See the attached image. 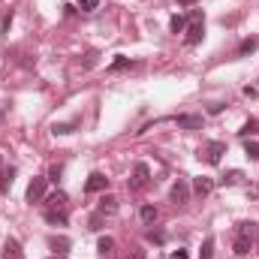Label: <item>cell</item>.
I'll use <instances>...</instances> for the list:
<instances>
[{
    "mask_svg": "<svg viewBox=\"0 0 259 259\" xmlns=\"http://www.w3.org/2000/svg\"><path fill=\"white\" fill-rule=\"evenodd\" d=\"M256 238H259V226L256 223H247V220L238 223V226H235V244H232L235 256H247Z\"/></svg>",
    "mask_w": 259,
    "mask_h": 259,
    "instance_id": "6da1fadb",
    "label": "cell"
},
{
    "mask_svg": "<svg viewBox=\"0 0 259 259\" xmlns=\"http://www.w3.org/2000/svg\"><path fill=\"white\" fill-rule=\"evenodd\" d=\"M202 36H205V18H202L199 9H193V12H190V24H187V36H184V42H187V46H199Z\"/></svg>",
    "mask_w": 259,
    "mask_h": 259,
    "instance_id": "7a4b0ae2",
    "label": "cell"
},
{
    "mask_svg": "<svg viewBox=\"0 0 259 259\" xmlns=\"http://www.w3.org/2000/svg\"><path fill=\"white\" fill-rule=\"evenodd\" d=\"M202 154H205V163L217 166V163L223 160V154H226V142H208L205 151H199V157H202Z\"/></svg>",
    "mask_w": 259,
    "mask_h": 259,
    "instance_id": "3957f363",
    "label": "cell"
},
{
    "mask_svg": "<svg viewBox=\"0 0 259 259\" xmlns=\"http://www.w3.org/2000/svg\"><path fill=\"white\" fill-rule=\"evenodd\" d=\"M148 178H151L148 163H136V166H133V178H130V190H142V187L148 184Z\"/></svg>",
    "mask_w": 259,
    "mask_h": 259,
    "instance_id": "277c9868",
    "label": "cell"
},
{
    "mask_svg": "<svg viewBox=\"0 0 259 259\" xmlns=\"http://www.w3.org/2000/svg\"><path fill=\"white\" fill-rule=\"evenodd\" d=\"M169 199H172V205H187V202H190V187H187V181H175L172 190H169Z\"/></svg>",
    "mask_w": 259,
    "mask_h": 259,
    "instance_id": "5b68a950",
    "label": "cell"
},
{
    "mask_svg": "<svg viewBox=\"0 0 259 259\" xmlns=\"http://www.w3.org/2000/svg\"><path fill=\"white\" fill-rule=\"evenodd\" d=\"M106 187H109V178H106L103 172H94V175L88 178V184H84V190H88V193H103Z\"/></svg>",
    "mask_w": 259,
    "mask_h": 259,
    "instance_id": "8992f818",
    "label": "cell"
},
{
    "mask_svg": "<svg viewBox=\"0 0 259 259\" xmlns=\"http://www.w3.org/2000/svg\"><path fill=\"white\" fill-rule=\"evenodd\" d=\"M46 196V178H33L30 184H27V202L33 205V202H39Z\"/></svg>",
    "mask_w": 259,
    "mask_h": 259,
    "instance_id": "52a82bcc",
    "label": "cell"
},
{
    "mask_svg": "<svg viewBox=\"0 0 259 259\" xmlns=\"http://www.w3.org/2000/svg\"><path fill=\"white\" fill-rule=\"evenodd\" d=\"M49 247H52V253H58V256H66L72 244H69V238H66V235H52V238H49Z\"/></svg>",
    "mask_w": 259,
    "mask_h": 259,
    "instance_id": "ba28073f",
    "label": "cell"
},
{
    "mask_svg": "<svg viewBox=\"0 0 259 259\" xmlns=\"http://www.w3.org/2000/svg\"><path fill=\"white\" fill-rule=\"evenodd\" d=\"M175 124L178 130H202V115H178Z\"/></svg>",
    "mask_w": 259,
    "mask_h": 259,
    "instance_id": "9c48e42d",
    "label": "cell"
},
{
    "mask_svg": "<svg viewBox=\"0 0 259 259\" xmlns=\"http://www.w3.org/2000/svg\"><path fill=\"white\" fill-rule=\"evenodd\" d=\"M0 259H24V250H21V244L15 241V238H9L6 244H3V253Z\"/></svg>",
    "mask_w": 259,
    "mask_h": 259,
    "instance_id": "30bf717a",
    "label": "cell"
},
{
    "mask_svg": "<svg viewBox=\"0 0 259 259\" xmlns=\"http://www.w3.org/2000/svg\"><path fill=\"white\" fill-rule=\"evenodd\" d=\"M211 190H214V181H211V178L199 175V178L193 181V193H196V196H208Z\"/></svg>",
    "mask_w": 259,
    "mask_h": 259,
    "instance_id": "8fae6325",
    "label": "cell"
},
{
    "mask_svg": "<svg viewBox=\"0 0 259 259\" xmlns=\"http://www.w3.org/2000/svg\"><path fill=\"white\" fill-rule=\"evenodd\" d=\"M66 202H69V199H66L64 190H58V193H52L49 199H46V205H49L52 211H64V208H66Z\"/></svg>",
    "mask_w": 259,
    "mask_h": 259,
    "instance_id": "7c38bea8",
    "label": "cell"
},
{
    "mask_svg": "<svg viewBox=\"0 0 259 259\" xmlns=\"http://www.w3.org/2000/svg\"><path fill=\"white\" fill-rule=\"evenodd\" d=\"M97 211H100L103 217L115 214V211H118V199H115V196H103V199H100V208H97Z\"/></svg>",
    "mask_w": 259,
    "mask_h": 259,
    "instance_id": "4fadbf2b",
    "label": "cell"
},
{
    "mask_svg": "<svg viewBox=\"0 0 259 259\" xmlns=\"http://www.w3.org/2000/svg\"><path fill=\"white\" fill-rule=\"evenodd\" d=\"M241 178H244L241 169H229V172L220 178V184H223V187H235V184H241Z\"/></svg>",
    "mask_w": 259,
    "mask_h": 259,
    "instance_id": "5bb4252c",
    "label": "cell"
},
{
    "mask_svg": "<svg viewBox=\"0 0 259 259\" xmlns=\"http://www.w3.org/2000/svg\"><path fill=\"white\" fill-rule=\"evenodd\" d=\"M97 253H100V256H112V253H115V238L103 235V238L97 241Z\"/></svg>",
    "mask_w": 259,
    "mask_h": 259,
    "instance_id": "9a60e30c",
    "label": "cell"
},
{
    "mask_svg": "<svg viewBox=\"0 0 259 259\" xmlns=\"http://www.w3.org/2000/svg\"><path fill=\"white\" fill-rule=\"evenodd\" d=\"M46 223H52V226H66V214L64 211H46Z\"/></svg>",
    "mask_w": 259,
    "mask_h": 259,
    "instance_id": "2e32d148",
    "label": "cell"
},
{
    "mask_svg": "<svg viewBox=\"0 0 259 259\" xmlns=\"http://www.w3.org/2000/svg\"><path fill=\"white\" fill-rule=\"evenodd\" d=\"M139 217H142V223H154V220H157V208H154V205H142Z\"/></svg>",
    "mask_w": 259,
    "mask_h": 259,
    "instance_id": "e0dca14e",
    "label": "cell"
},
{
    "mask_svg": "<svg viewBox=\"0 0 259 259\" xmlns=\"http://www.w3.org/2000/svg\"><path fill=\"white\" fill-rule=\"evenodd\" d=\"M256 39H244L241 46H238V52H235V58H244V55H250V52H256Z\"/></svg>",
    "mask_w": 259,
    "mask_h": 259,
    "instance_id": "ac0fdd59",
    "label": "cell"
},
{
    "mask_svg": "<svg viewBox=\"0 0 259 259\" xmlns=\"http://www.w3.org/2000/svg\"><path fill=\"white\" fill-rule=\"evenodd\" d=\"M127 66H133V61H130L127 55H118V58L112 61V66H109V69H112V72H121V69H127Z\"/></svg>",
    "mask_w": 259,
    "mask_h": 259,
    "instance_id": "d6986e66",
    "label": "cell"
},
{
    "mask_svg": "<svg viewBox=\"0 0 259 259\" xmlns=\"http://www.w3.org/2000/svg\"><path fill=\"white\" fill-rule=\"evenodd\" d=\"M169 27H172V33H184V30H187V18H184V15H175V18L169 21Z\"/></svg>",
    "mask_w": 259,
    "mask_h": 259,
    "instance_id": "ffe728a7",
    "label": "cell"
},
{
    "mask_svg": "<svg viewBox=\"0 0 259 259\" xmlns=\"http://www.w3.org/2000/svg\"><path fill=\"white\" fill-rule=\"evenodd\" d=\"M250 133H259V121H247V124H244V127L238 130V136H241V139H247V136H250Z\"/></svg>",
    "mask_w": 259,
    "mask_h": 259,
    "instance_id": "44dd1931",
    "label": "cell"
},
{
    "mask_svg": "<svg viewBox=\"0 0 259 259\" xmlns=\"http://www.w3.org/2000/svg\"><path fill=\"white\" fill-rule=\"evenodd\" d=\"M244 154H247V160H259V142H247Z\"/></svg>",
    "mask_w": 259,
    "mask_h": 259,
    "instance_id": "7402d4cb",
    "label": "cell"
},
{
    "mask_svg": "<svg viewBox=\"0 0 259 259\" xmlns=\"http://www.w3.org/2000/svg\"><path fill=\"white\" fill-rule=\"evenodd\" d=\"M211 250H214V238H205V244L199 250V259H211Z\"/></svg>",
    "mask_w": 259,
    "mask_h": 259,
    "instance_id": "603a6c76",
    "label": "cell"
},
{
    "mask_svg": "<svg viewBox=\"0 0 259 259\" xmlns=\"http://www.w3.org/2000/svg\"><path fill=\"white\" fill-rule=\"evenodd\" d=\"M88 229H94V232H100L103 229V214L97 211V214H91V223H88Z\"/></svg>",
    "mask_w": 259,
    "mask_h": 259,
    "instance_id": "cb8c5ba5",
    "label": "cell"
},
{
    "mask_svg": "<svg viewBox=\"0 0 259 259\" xmlns=\"http://www.w3.org/2000/svg\"><path fill=\"white\" fill-rule=\"evenodd\" d=\"M148 241H154V244H163V241H166V232H160V229H151V232H148Z\"/></svg>",
    "mask_w": 259,
    "mask_h": 259,
    "instance_id": "d4e9b609",
    "label": "cell"
},
{
    "mask_svg": "<svg viewBox=\"0 0 259 259\" xmlns=\"http://www.w3.org/2000/svg\"><path fill=\"white\" fill-rule=\"evenodd\" d=\"M97 6H100V0H78V9L81 12H94Z\"/></svg>",
    "mask_w": 259,
    "mask_h": 259,
    "instance_id": "484cf974",
    "label": "cell"
},
{
    "mask_svg": "<svg viewBox=\"0 0 259 259\" xmlns=\"http://www.w3.org/2000/svg\"><path fill=\"white\" fill-rule=\"evenodd\" d=\"M12 175H15V169H6V172H3V178H0V187H3V190H9V184H12Z\"/></svg>",
    "mask_w": 259,
    "mask_h": 259,
    "instance_id": "4316f807",
    "label": "cell"
},
{
    "mask_svg": "<svg viewBox=\"0 0 259 259\" xmlns=\"http://www.w3.org/2000/svg\"><path fill=\"white\" fill-rule=\"evenodd\" d=\"M72 133V124H55V136H66Z\"/></svg>",
    "mask_w": 259,
    "mask_h": 259,
    "instance_id": "83f0119b",
    "label": "cell"
},
{
    "mask_svg": "<svg viewBox=\"0 0 259 259\" xmlns=\"http://www.w3.org/2000/svg\"><path fill=\"white\" fill-rule=\"evenodd\" d=\"M61 172H64L61 166H52V172H49V178H52V181H61Z\"/></svg>",
    "mask_w": 259,
    "mask_h": 259,
    "instance_id": "f1b7e54d",
    "label": "cell"
},
{
    "mask_svg": "<svg viewBox=\"0 0 259 259\" xmlns=\"http://www.w3.org/2000/svg\"><path fill=\"white\" fill-rule=\"evenodd\" d=\"M208 112H211V115H220V112H223V103H211Z\"/></svg>",
    "mask_w": 259,
    "mask_h": 259,
    "instance_id": "f546056e",
    "label": "cell"
},
{
    "mask_svg": "<svg viewBox=\"0 0 259 259\" xmlns=\"http://www.w3.org/2000/svg\"><path fill=\"white\" fill-rule=\"evenodd\" d=\"M127 259H145V250H139V247H136V250H133Z\"/></svg>",
    "mask_w": 259,
    "mask_h": 259,
    "instance_id": "4dcf8cb0",
    "label": "cell"
},
{
    "mask_svg": "<svg viewBox=\"0 0 259 259\" xmlns=\"http://www.w3.org/2000/svg\"><path fill=\"white\" fill-rule=\"evenodd\" d=\"M172 259H187V250H175V253H172Z\"/></svg>",
    "mask_w": 259,
    "mask_h": 259,
    "instance_id": "1f68e13d",
    "label": "cell"
},
{
    "mask_svg": "<svg viewBox=\"0 0 259 259\" xmlns=\"http://www.w3.org/2000/svg\"><path fill=\"white\" fill-rule=\"evenodd\" d=\"M181 6H193V3H199V0H178Z\"/></svg>",
    "mask_w": 259,
    "mask_h": 259,
    "instance_id": "d6a6232c",
    "label": "cell"
},
{
    "mask_svg": "<svg viewBox=\"0 0 259 259\" xmlns=\"http://www.w3.org/2000/svg\"><path fill=\"white\" fill-rule=\"evenodd\" d=\"M0 163H3V157H0Z\"/></svg>",
    "mask_w": 259,
    "mask_h": 259,
    "instance_id": "836d02e7",
    "label": "cell"
},
{
    "mask_svg": "<svg viewBox=\"0 0 259 259\" xmlns=\"http://www.w3.org/2000/svg\"><path fill=\"white\" fill-rule=\"evenodd\" d=\"M256 196H259V190H256Z\"/></svg>",
    "mask_w": 259,
    "mask_h": 259,
    "instance_id": "e575fe53",
    "label": "cell"
}]
</instances>
